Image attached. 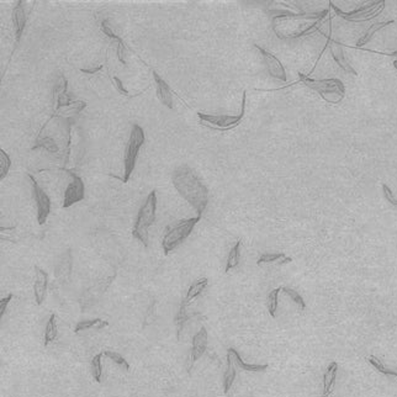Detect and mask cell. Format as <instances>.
Masks as SVG:
<instances>
[{
	"instance_id": "6da1fadb",
	"label": "cell",
	"mask_w": 397,
	"mask_h": 397,
	"mask_svg": "<svg viewBox=\"0 0 397 397\" xmlns=\"http://www.w3.org/2000/svg\"><path fill=\"white\" fill-rule=\"evenodd\" d=\"M172 183L182 197L196 210L197 216H203L209 204V190L197 174L189 166L183 164L173 172Z\"/></svg>"
},
{
	"instance_id": "7a4b0ae2",
	"label": "cell",
	"mask_w": 397,
	"mask_h": 397,
	"mask_svg": "<svg viewBox=\"0 0 397 397\" xmlns=\"http://www.w3.org/2000/svg\"><path fill=\"white\" fill-rule=\"evenodd\" d=\"M155 211H157V192L152 190L137 213L135 226L132 228V236L145 247H148V230L155 220Z\"/></svg>"
},
{
	"instance_id": "3957f363",
	"label": "cell",
	"mask_w": 397,
	"mask_h": 397,
	"mask_svg": "<svg viewBox=\"0 0 397 397\" xmlns=\"http://www.w3.org/2000/svg\"><path fill=\"white\" fill-rule=\"evenodd\" d=\"M301 81L308 88L317 91L319 95L329 104L340 103L346 96V87L342 83V81L337 78H327L317 81V79H311L301 75Z\"/></svg>"
},
{
	"instance_id": "277c9868",
	"label": "cell",
	"mask_w": 397,
	"mask_h": 397,
	"mask_svg": "<svg viewBox=\"0 0 397 397\" xmlns=\"http://www.w3.org/2000/svg\"><path fill=\"white\" fill-rule=\"evenodd\" d=\"M200 220L201 216L182 220L178 224L174 225L172 228H169V230L167 231V233L164 234L163 240H162V248H163L164 254H169L176 247L184 242L186 238L190 236L195 225H196Z\"/></svg>"
},
{
	"instance_id": "5b68a950",
	"label": "cell",
	"mask_w": 397,
	"mask_h": 397,
	"mask_svg": "<svg viewBox=\"0 0 397 397\" xmlns=\"http://www.w3.org/2000/svg\"><path fill=\"white\" fill-rule=\"evenodd\" d=\"M143 143H145V131H143V128L140 125L135 124L132 126V130H131L126 152H125L124 183H127L130 180L132 172L135 170L138 152L143 146Z\"/></svg>"
},
{
	"instance_id": "8992f818",
	"label": "cell",
	"mask_w": 397,
	"mask_h": 397,
	"mask_svg": "<svg viewBox=\"0 0 397 397\" xmlns=\"http://www.w3.org/2000/svg\"><path fill=\"white\" fill-rule=\"evenodd\" d=\"M246 103H247V91H243L242 94V109H241V114L237 116H228V115H207L203 112H197L198 118H200V124L204 126H207L212 130L219 131H228L232 128L237 127L242 121L244 112H246Z\"/></svg>"
},
{
	"instance_id": "52a82bcc",
	"label": "cell",
	"mask_w": 397,
	"mask_h": 397,
	"mask_svg": "<svg viewBox=\"0 0 397 397\" xmlns=\"http://www.w3.org/2000/svg\"><path fill=\"white\" fill-rule=\"evenodd\" d=\"M329 4H331V8L334 9L335 14H337L338 16L343 17V19H346L348 21H352V23H359V21L372 19V17L378 16V15L380 14L381 11H383V9L385 8V2L383 0V2L370 3V4L364 5V7L356 9V10L350 11V13H344V11H342L340 8L335 7L332 2H329Z\"/></svg>"
},
{
	"instance_id": "ba28073f",
	"label": "cell",
	"mask_w": 397,
	"mask_h": 397,
	"mask_svg": "<svg viewBox=\"0 0 397 397\" xmlns=\"http://www.w3.org/2000/svg\"><path fill=\"white\" fill-rule=\"evenodd\" d=\"M29 179L31 180L32 185V194L35 197L36 204H37V221L38 225H45L47 221L48 215L51 212V198L44 191V189L38 185L36 179L33 178L32 174H27Z\"/></svg>"
},
{
	"instance_id": "9c48e42d",
	"label": "cell",
	"mask_w": 397,
	"mask_h": 397,
	"mask_svg": "<svg viewBox=\"0 0 397 397\" xmlns=\"http://www.w3.org/2000/svg\"><path fill=\"white\" fill-rule=\"evenodd\" d=\"M69 175L72 176V182L69 183L68 186H67L66 191H64V197H63V209H68L74 205V204L79 203L84 198V183L83 179L81 176L77 175L75 173H73L72 170H66Z\"/></svg>"
},
{
	"instance_id": "30bf717a",
	"label": "cell",
	"mask_w": 397,
	"mask_h": 397,
	"mask_svg": "<svg viewBox=\"0 0 397 397\" xmlns=\"http://www.w3.org/2000/svg\"><path fill=\"white\" fill-rule=\"evenodd\" d=\"M207 340H209V334L205 327H201L200 331L192 337V346L190 350V356H189L188 362V371L191 370L192 365L195 364V362L201 358L204 355V353L206 352L207 348Z\"/></svg>"
},
{
	"instance_id": "8fae6325",
	"label": "cell",
	"mask_w": 397,
	"mask_h": 397,
	"mask_svg": "<svg viewBox=\"0 0 397 397\" xmlns=\"http://www.w3.org/2000/svg\"><path fill=\"white\" fill-rule=\"evenodd\" d=\"M254 47L258 50L259 52H261L263 59H264V63L265 66H267V69L268 72H269V74L271 75L273 78H276L279 79V81L282 82H286V72H285V68L283 67L282 62H280L277 58L274 56L273 53H270V52L265 51L264 48L261 47L259 45H254Z\"/></svg>"
},
{
	"instance_id": "7c38bea8",
	"label": "cell",
	"mask_w": 397,
	"mask_h": 397,
	"mask_svg": "<svg viewBox=\"0 0 397 397\" xmlns=\"http://www.w3.org/2000/svg\"><path fill=\"white\" fill-rule=\"evenodd\" d=\"M47 285H48V275L44 269L35 265V283H33V295H35V301L36 304L42 305L46 292H47Z\"/></svg>"
},
{
	"instance_id": "4fadbf2b",
	"label": "cell",
	"mask_w": 397,
	"mask_h": 397,
	"mask_svg": "<svg viewBox=\"0 0 397 397\" xmlns=\"http://www.w3.org/2000/svg\"><path fill=\"white\" fill-rule=\"evenodd\" d=\"M152 74H153L155 85H157V96L160 102L163 105H166L168 109H173V96L169 85L155 71H152Z\"/></svg>"
},
{
	"instance_id": "5bb4252c",
	"label": "cell",
	"mask_w": 397,
	"mask_h": 397,
	"mask_svg": "<svg viewBox=\"0 0 397 397\" xmlns=\"http://www.w3.org/2000/svg\"><path fill=\"white\" fill-rule=\"evenodd\" d=\"M329 47H331L332 57H333L335 63H337L344 72L349 73V74H353V75L358 74L355 69H354L353 67L350 66V63L348 62L346 56H344V51L343 48H342V46L340 45V42L334 41V39H331V41H329Z\"/></svg>"
},
{
	"instance_id": "9a60e30c",
	"label": "cell",
	"mask_w": 397,
	"mask_h": 397,
	"mask_svg": "<svg viewBox=\"0 0 397 397\" xmlns=\"http://www.w3.org/2000/svg\"><path fill=\"white\" fill-rule=\"evenodd\" d=\"M13 23H14V29H15V38L16 42H20L21 36H23L24 29H25L26 24V14L25 9H24L23 2L19 0L15 5L13 10Z\"/></svg>"
},
{
	"instance_id": "2e32d148",
	"label": "cell",
	"mask_w": 397,
	"mask_h": 397,
	"mask_svg": "<svg viewBox=\"0 0 397 397\" xmlns=\"http://www.w3.org/2000/svg\"><path fill=\"white\" fill-rule=\"evenodd\" d=\"M337 371H338V363L332 362L328 365V368L326 369L325 374H323V391H322V397H329L331 396L332 391H333L335 379H337Z\"/></svg>"
},
{
	"instance_id": "e0dca14e",
	"label": "cell",
	"mask_w": 397,
	"mask_h": 397,
	"mask_svg": "<svg viewBox=\"0 0 397 397\" xmlns=\"http://www.w3.org/2000/svg\"><path fill=\"white\" fill-rule=\"evenodd\" d=\"M227 353L231 354L232 358L234 360V363H236V365L240 366V368L244 371L259 372V371L267 370L268 369V364H247V363L243 362V359L241 358L240 353H238L236 349H233V348H228Z\"/></svg>"
},
{
	"instance_id": "ac0fdd59",
	"label": "cell",
	"mask_w": 397,
	"mask_h": 397,
	"mask_svg": "<svg viewBox=\"0 0 397 397\" xmlns=\"http://www.w3.org/2000/svg\"><path fill=\"white\" fill-rule=\"evenodd\" d=\"M186 306H188V305H186L184 301H182V304H180L179 312H178V314H176V317H175L176 335H178V340H180V333H182L183 328H184V325H185L186 321L194 319V317H203L200 313H197V312L188 313V312H186Z\"/></svg>"
},
{
	"instance_id": "d6986e66",
	"label": "cell",
	"mask_w": 397,
	"mask_h": 397,
	"mask_svg": "<svg viewBox=\"0 0 397 397\" xmlns=\"http://www.w3.org/2000/svg\"><path fill=\"white\" fill-rule=\"evenodd\" d=\"M237 371H236V363H234L233 358L230 353H227V369L225 371L224 376V392L228 393V391L231 390L232 385L234 383V379H236Z\"/></svg>"
},
{
	"instance_id": "ffe728a7",
	"label": "cell",
	"mask_w": 397,
	"mask_h": 397,
	"mask_svg": "<svg viewBox=\"0 0 397 397\" xmlns=\"http://www.w3.org/2000/svg\"><path fill=\"white\" fill-rule=\"evenodd\" d=\"M207 284H209V279H207V277H200V279H197L196 282L192 283L190 288L188 290V292H186L185 299L183 301H184L186 305L190 304L194 299H196L197 296L206 289Z\"/></svg>"
},
{
	"instance_id": "44dd1931",
	"label": "cell",
	"mask_w": 397,
	"mask_h": 397,
	"mask_svg": "<svg viewBox=\"0 0 397 397\" xmlns=\"http://www.w3.org/2000/svg\"><path fill=\"white\" fill-rule=\"evenodd\" d=\"M292 258L285 255L284 253H265V254H262L259 256V259L256 261V264L262 265V264H271V263H276V264H288V263H291Z\"/></svg>"
},
{
	"instance_id": "7402d4cb",
	"label": "cell",
	"mask_w": 397,
	"mask_h": 397,
	"mask_svg": "<svg viewBox=\"0 0 397 397\" xmlns=\"http://www.w3.org/2000/svg\"><path fill=\"white\" fill-rule=\"evenodd\" d=\"M393 23H395V21L391 20V21H385V23H375V24H372V25L369 27L368 31L365 32V35L359 39L358 45H356V46H358V47H362V46L366 45L372 38V36L375 35V32H378L379 30L384 29V27L389 26V25H391V24H393Z\"/></svg>"
},
{
	"instance_id": "603a6c76",
	"label": "cell",
	"mask_w": 397,
	"mask_h": 397,
	"mask_svg": "<svg viewBox=\"0 0 397 397\" xmlns=\"http://www.w3.org/2000/svg\"><path fill=\"white\" fill-rule=\"evenodd\" d=\"M37 148H44L52 154H57L58 151H59V149H58L57 143L54 142V140L52 138V137H48V136L38 137V138L36 140V143L33 145L32 149H37Z\"/></svg>"
},
{
	"instance_id": "cb8c5ba5",
	"label": "cell",
	"mask_w": 397,
	"mask_h": 397,
	"mask_svg": "<svg viewBox=\"0 0 397 397\" xmlns=\"http://www.w3.org/2000/svg\"><path fill=\"white\" fill-rule=\"evenodd\" d=\"M241 259V241H237L236 244L232 247L230 250V254H228L227 258V264H226V273L234 269L237 267L238 263H240Z\"/></svg>"
},
{
	"instance_id": "d4e9b609",
	"label": "cell",
	"mask_w": 397,
	"mask_h": 397,
	"mask_svg": "<svg viewBox=\"0 0 397 397\" xmlns=\"http://www.w3.org/2000/svg\"><path fill=\"white\" fill-rule=\"evenodd\" d=\"M57 323H56V314L52 313L50 316V320H48L47 326H46V331H45V340H44V344L46 347L56 340L57 337Z\"/></svg>"
},
{
	"instance_id": "484cf974",
	"label": "cell",
	"mask_w": 397,
	"mask_h": 397,
	"mask_svg": "<svg viewBox=\"0 0 397 397\" xmlns=\"http://www.w3.org/2000/svg\"><path fill=\"white\" fill-rule=\"evenodd\" d=\"M108 325H109V322H106V321H103L100 319L82 321V322H79L78 325L75 326L74 332L75 333H79V332L87 331V329H90V328L100 329V328H104V327H106Z\"/></svg>"
},
{
	"instance_id": "4316f807",
	"label": "cell",
	"mask_w": 397,
	"mask_h": 397,
	"mask_svg": "<svg viewBox=\"0 0 397 397\" xmlns=\"http://www.w3.org/2000/svg\"><path fill=\"white\" fill-rule=\"evenodd\" d=\"M73 118L69 117L67 118V125H66V148H64V157H63V166H66L68 163L69 155H71V142H72V125H73Z\"/></svg>"
},
{
	"instance_id": "83f0119b",
	"label": "cell",
	"mask_w": 397,
	"mask_h": 397,
	"mask_svg": "<svg viewBox=\"0 0 397 397\" xmlns=\"http://www.w3.org/2000/svg\"><path fill=\"white\" fill-rule=\"evenodd\" d=\"M282 291V288H276L274 290H271L268 295V311H269V314L273 319H275L276 316V310H277V299H279V294Z\"/></svg>"
},
{
	"instance_id": "f1b7e54d",
	"label": "cell",
	"mask_w": 397,
	"mask_h": 397,
	"mask_svg": "<svg viewBox=\"0 0 397 397\" xmlns=\"http://www.w3.org/2000/svg\"><path fill=\"white\" fill-rule=\"evenodd\" d=\"M102 356L103 354L99 353L91 359V374H93V378L95 379L96 383H102V376H103Z\"/></svg>"
},
{
	"instance_id": "f546056e",
	"label": "cell",
	"mask_w": 397,
	"mask_h": 397,
	"mask_svg": "<svg viewBox=\"0 0 397 397\" xmlns=\"http://www.w3.org/2000/svg\"><path fill=\"white\" fill-rule=\"evenodd\" d=\"M0 179H4L5 176L8 175L9 173V169H10L11 167V160L10 157H9V154L7 153V152L4 151V149H0Z\"/></svg>"
},
{
	"instance_id": "4dcf8cb0",
	"label": "cell",
	"mask_w": 397,
	"mask_h": 397,
	"mask_svg": "<svg viewBox=\"0 0 397 397\" xmlns=\"http://www.w3.org/2000/svg\"><path fill=\"white\" fill-rule=\"evenodd\" d=\"M369 363H370V364L374 366V368L376 369L378 371H380L381 374L386 375V376H395V378H397V372L393 371V370H391V369H389V368H386V366H385L383 363H381L380 360L376 358V356L371 355L370 358H369Z\"/></svg>"
},
{
	"instance_id": "1f68e13d",
	"label": "cell",
	"mask_w": 397,
	"mask_h": 397,
	"mask_svg": "<svg viewBox=\"0 0 397 397\" xmlns=\"http://www.w3.org/2000/svg\"><path fill=\"white\" fill-rule=\"evenodd\" d=\"M282 290H283L284 292H285L286 295H289L290 297L292 299V301H294L295 304L301 308V310H305V308H306V304H305V300H304V299H302V296L299 294L297 291H296V290L291 289V288H286V286H285V288H282Z\"/></svg>"
},
{
	"instance_id": "d6a6232c",
	"label": "cell",
	"mask_w": 397,
	"mask_h": 397,
	"mask_svg": "<svg viewBox=\"0 0 397 397\" xmlns=\"http://www.w3.org/2000/svg\"><path fill=\"white\" fill-rule=\"evenodd\" d=\"M104 354H105L106 356H109V358L111 359L114 363H116L117 365H120L124 369H126V370L130 369V364H128V363L126 362V359H125L124 356L121 355V354H118L116 352H111V350H106V352H104Z\"/></svg>"
},
{
	"instance_id": "836d02e7",
	"label": "cell",
	"mask_w": 397,
	"mask_h": 397,
	"mask_svg": "<svg viewBox=\"0 0 397 397\" xmlns=\"http://www.w3.org/2000/svg\"><path fill=\"white\" fill-rule=\"evenodd\" d=\"M321 23H322V20H317L316 23L312 24V25L307 26L306 29H305V30H302V31H300V32H299V33H296V35H295L294 37H292V38L306 37V36H310V35H312V33H314V32L317 31V30L320 29V26H321Z\"/></svg>"
},
{
	"instance_id": "e575fe53",
	"label": "cell",
	"mask_w": 397,
	"mask_h": 397,
	"mask_svg": "<svg viewBox=\"0 0 397 397\" xmlns=\"http://www.w3.org/2000/svg\"><path fill=\"white\" fill-rule=\"evenodd\" d=\"M383 191H384V196L385 198H386L387 201L391 204V205L393 206H397V198L395 197V195H393V192L391 191V189L387 186L386 184H383Z\"/></svg>"
},
{
	"instance_id": "d590c367",
	"label": "cell",
	"mask_w": 397,
	"mask_h": 397,
	"mask_svg": "<svg viewBox=\"0 0 397 397\" xmlns=\"http://www.w3.org/2000/svg\"><path fill=\"white\" fill-rule=\"evenodd\" d=\"M13 296H14L13 294H9L7 297L2 299V301H0V317L4 316V313H5V311H7V307H8L9 302L11 301Z\"/></svg>"
},
{
	"instance_id": "8d00e7d4",
	"label": "cell",
	"mask_w": 397,
	"mask_h": 397,
	"mask_svg": "<svg viewBox=\"0 0 397 397\" xmlns=\"http://www.w3.org/2000/svg\"><path fill=\"white\" fill-rule=\"evenodd\" d=\"M114 82H115L116 88H117V90L120 91V94H122V95H125V96H130V94H128V91L126 89H125L124 84H122V81L120 78L114 77Z\"/></svg>"
},
{
	"instance_id": "74e56055",
	"label": "cell",
	"mask_w": 397,
	"mask_h": 397,
	"mask_svg": "<svg viewBox=\"0 0 397 397\" xmlns=\"http://www.w3.org/2000/svg\"><path fill=\"white\" fill-rule=\"evenodd\" d=\"M100 69H103V64H100V66H97L96 68H93V69H83V68H81V72L82 73H85V74H94V73L99 72Z\"/></svg>"
},
{
	"instance_id": "f35d334b",
	"label": "cell",
	"mask_w": 397,
	"mask_h": 397,
	"mask_svg": "<svg viewBox=\"0 0 397 397\" xmlns=\"http://www.w3.org/2000/svg\"><path fill=\"white\" fill-rule=\"evenodd\" d=\"M393 67H395V68L397 69V59L395 61V62H393Z\"/></svg>"
},
{
	"instance_id": "ab89813d",
	"label": "cell",
	"mask_w": 397,
	"mask_h": 397,
	"mask_svg": "<svg viewBox=\"0 0 397 397\" xmlns=\"http://www.w3.org/2000/svg\"><path fill=\"white\" fill-rule=\"evenodd\" d=\"M391 54H392V56H397V51L393 52V53H391Z\"/></svg>"
}]
</instances>
